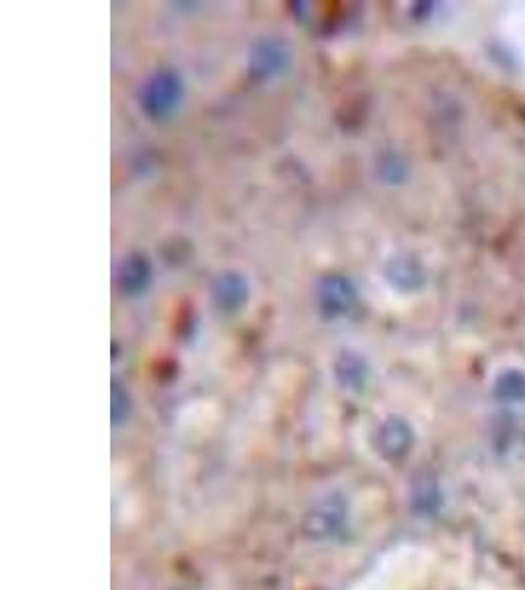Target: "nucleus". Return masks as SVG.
<instances>
[{
  "mask_svg": "<svg viewBox=\"0 0 525 590\" xmlns=\"http://www.w3.org/2000/svg\"><path fill=\"white\" fill-rule=\"evenodd\" d=\"M150 280V266L144 256H130L120 270V286L128 294H138Z\"/></svg>",
  "mask_w": 525,
  "mask_h": 590,
  "instance_id": "39448f33",
  "label": "nucleus"
},
{
  "mask_svg": "<svg viewBox=\"0 0 525 590\" xmlns=\"http://www.w3.org/2000/svg\"><path fill=\"white\" fill-rule=\"evenodd\" d=\"M494 396L502 402H522L525 400V372L516 368L506 370L498 376L494 384Z\"/></svg>",
  "mask_w": 525,
  "mask_h": 590,
  "instance_id": "423d86ee",
  "label": "nucleus"
},
{
  "mask_svg": "<svg viewBox=\"0 0 525 590\" xmlns=\"http://www.w3.org/2000/svg\"><path fill=\"white\" fill-rule=\"evenodd\" d=\"M181 81L172 71L156 73L142 91V107L150 117H166L179 105Z\"/></svg>",
  "mask_w": 525,
  "mask_h": 590,
  "instance_id": "f257e3e1",
  "label": "nucleus"
},
{
  "mask_svg": "<svg viewBox=\"0 0 525 590\" xmlns=\"http://www.w3.org/2000/svg\"><path fill=\"white\" fill-rule=\"evenodd\" d=\"M354 288L350 286L349 280L341 276H329L319 286V303L321 311L327 317H341L350 309L354 303Z\"/></svg>",
  "mask_w": 525,
  "mask_h": 590,
  "instance_id": "f03ea898",
  "label": "nucleus"
},
{
  "mask_svg": "<svg viewBox=\"0 0 525 590\" xmlns=\"http://www.w3.org/2000/svg\"><path fill=\"white\" fill-rule=\"evenodd\" d=\"M288 54L282 44L278 42H262L254 48L252 58H250V67L254 75L262 77H272L280 73L282 67H286Z\"/></svg>",
  "mask_w": 525,
  "mask_h": 590,
  "instance_id": "7ed1b4c3",
  "label": "nucleus"
},
{
  "mask_svg": "<svg viewBox=\"0 0 525 590\" xmlns=\"http://www.w3.org/2000/svg\"><path fill=\"white\" fill-rule=\"evenodd\" d=\"M213 295H215L217 303L223 309L233 311V309H238L246 301L248 286H246V282L238 274H225L223 278L217 280V286L213 290Z\"/></svg>",
  "mask_w": 525,
  "mask_h": 590,
  "instance_id": "20e7f679",
  "label": "nucleus"
}]
</instances>
